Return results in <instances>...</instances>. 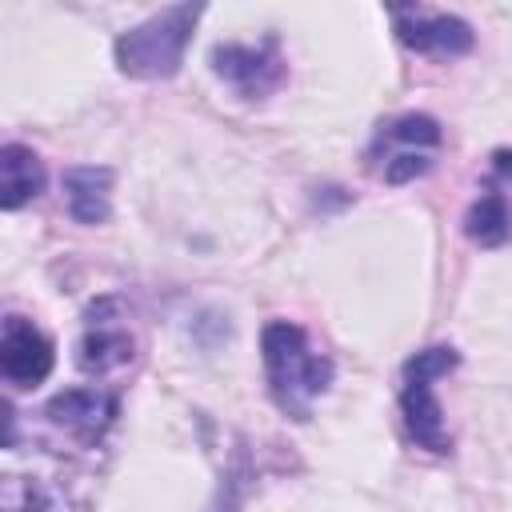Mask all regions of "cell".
Instances as JSON below:
<instances>
[{"mask_svg":"<svg viewBox=\"0 0 512 512\" xmlns=\"http://www.w3.org/2000/svg\"><path fill=\"white\" fill-rule=\"evenodd\" d=\"M260 352H264V372L272 384V396L284 412L296 420H308V404L328 392L332 384V360L308 348L304 328L288 320H272L260 332Z\"/></svg>","mask_w":512,"mask_h":512,"instance_id":"obj_1","label":"cell"},{"mask_svg":"<svg viewBox=\"0 0 512 512\" xmlns=\"http://www.w3.org/2000/svg\"><path fill=\"white\" fill-rule=\"evenodd\" d=\"M200 4H172L152 12L148 20L132 24L116 36V68L132 80H168L180 72L184 52L192 44V32L200 24Z\"/></svg>","mask_w":512,"mask_h":512,"instance_id":"obj_2","label":"cell"},{"mask_svg":"<svg viewBox=\"0 0 512 512\" xmlns=\"http://www.w3.org/2000/svg\"><path fill=\"white\" fill-rule=\"evenodd\" d=\"M212 72L244 100L268 96L284 80V60L276 36L260 44H216L212 48Z\"/></svg>","mask_w":512,"mask_h":512,"instance_id":"obj_3","label":"cell"},{"mask_svg":"<svg viewBox=\"0 0 512 512\" xmlns=\"http://www.w3.org/2000/svg\"><path fill=\"white\" fill-rule=\"evenodd\" d=\"M396 40L424 56H464L476 44V32L468 20L452 12H424V8H392Z\"/></svg>","mask_w":512,"mask_h":512,"instance_id":"obj_4","label":"cell"},{"mask_svg":"<svg viewBox=\"0 0 512 512\" xmlns=\"http://www.w3.org/2000/svg\"><path fill=\"white\" fill-rule=\"evenodd\" d=\"M56 364V352H52V340L28 324L24 316H8L4 324V336H0V372L8 384L16 388H36L40 380H48Z\"/></svg>","mask_w":512,"mask_h":512,"instance_id":"obj_5","label":"cell"},{"mask_svg":"<svg viewBox=\"0 0 512 512\" xmlns=\"http://www.w3.org/2000/svg\"><path fill=\"white\" fill-rule=\"evenodd\" d=\"M44 416L60 428H68L80 440H100V432L112 424L116 416V396L100 392V388H68L56 392L44 408Z\"/></svg>","mask_w":512,"mask_h":512,"instance_id":"obj_6","label":"cell"},{"mask_svg":"<svg viewBox=\"0 0 512 512\" xmlns=\"http://www.w3.org/2000/svg\"><path fill=\"white\" fill-rule=\"evenodd\" d=\"M400 412H404V428L416 440V448H424V452H448L452 448L444 408L432 392V380H404Z\"/></svg>","mask_w":512,"mask_h":512,"instance_id":"obj_7","label":"cell"},{"mask_svg":"<svg viewBox=\"0 0 512 512\" xmlns=\"http://www.w3.org/2000/svg\"><path fill=\"white\" fill-rule=\"evenodd\" d=\"M64 204L76 224H104L112 212V168H68L64 172Z\"/></svg>","mask_w":512,"mask_h":512,"instance_id":"obj_8","label":"cell"},{"mask_svg":"<svg viewBox=\"0 0 512 512\" xmlns=\"http://www.w3.org/2000/svg\"><path fill=\"white\" fill-rule=\"evenodd\" d=\"M44 160L24 148V144H4L0 148V208L16 212L28 200H36L44 192Z\"/></svg>","mask_w":512,"mask_h":512,"instance_id":"obj_9","label":"cell"},{"mask_svg":"<svg viewBox=\"0 0 512 512\" xmlns=\"http://www.w3.org/2000/svg\"><path fill=\"white\" fill-rule=\"evenodd\" d=\"M464 232L472 244L480 248H500L512 240V204L504 192H484L472 200L468 216H464Z\"/></svg>","mask_w":512,"mask_h":512,"instance_id":"obj_10","label":"cell"},{"mask_svg":"<svg viewBox=\"0 0 512 512\" xmlns=\"http://www.w3.org/2000/svg\"><path fill=\"white\" fill-rule=\"evenodd\" d=\"M76 360H80L84 372L104 376V372H112V368H120V364L132 360V336L120 332V328H92L80 340V356Z\"/></svg>","mask_w":512,"mask_h":512,"instance_id":"obj_11","label":"cell"},{"mask_svg":"<svg viewBox=\"0 0 512 512\" xmlns=\"http://www.w3.org/2000/svg\"><path fill=\"white\" fill-rule=\"evenodd\" d=\"M456 364H460V352H456L452 344H432V348L416 352V356L404 364V380H440V376H448Z\"/></svg>","mask_w":512,"mask_h":512,"instance_id":"obj_12","label":"cell"},{"mask_svg":"<svg viewBox=\"0 0 512 512\" xmlns=\"http://www.w3.org/2000/svg\"><path fill=\"white\" fill-rule=\"evenodd\" d=\"M384 136L392 144H424V148H432V144H440V124L432 116H424V112H412V116H400L396 124H388Z\"/></svg>","mask_w":512,"mask_h":512,"instance_id":"obj_13","label":"cell"},{"mask_svg":"<svg viewBox=\"0 0 512 512\" xmlns=\"http://www.w3.org/2000/svg\"><path fill=\"white\" fill-rule=\"evenodd\" d=\"M428 168H432V160H428L424 152H400V156H392V160H388L384 180H388V184H408V180L424 176Z\"/></svg>","mask_w":512,"mask_h":512,"instance_id":"obj_14","label":"cell"},{"mask_svg":"<svg viewBox=\"0 0 512 512\" xmlns=\"http://www.w3.org/2000/svg\"><path fill=\"white\" fill-rule=\"evenodd\" d=\"M12 512H48V496H44V488H40V484H28V488H24V500H20Z\"/></svg>","mask_w":512,"mask_h":512,"instance_id":"obj_15","label":"cell"},{"mask_svg":"<svg viewBox=\"0 0 512 512\" xmlns=\"http://www.w3.org/2000/svg\"><path fill=\"white\" fill-rule=\"evenodd\" d=\"M492 168H496V176L512 180V152H508V148H496V152H492Z\"/></svg>","mask_w":512,"mask_h":512,"instance_id":"obj_16","label":"cell"}]
</instances>
